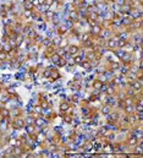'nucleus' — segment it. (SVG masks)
I'll return each instance as SVG.
<instances>
[{
	"label": "nucleus",
	"mask_w": 143,
	"mask_h": 158,
	"mask_svg": "<svg viewBox=\"0 0 143 158\" xmlns=\"http://www.w3.org/2000/svg\"><path fill=\"white\" fill-rule=\"evenodd\" d=\"M12 126H14V129H16V130H20V129H22V127L25 126V120L21 119V118H15V120L12 123Z\"/></svg>",
	"instance_id": "nucleus-1"
},
{
	"label": "nucleus",
	"mask_w": 143,
	"mask_h": 158,
	"mask_svg": "<svg viewBox=\"0 0 143 158\" xmlns=\"http://www.w3.org/2000/svg\"><path fill=\"white\" fill-rule=\"evenodd\" d=\"M131 87H132V90L135 91V92H140L141 90H142V83H141V81L140 80H132L131 81Z\"/></svg>",
	"instance_id": "nucleus-2"
},
{
	"label": "nucleus",
	"mask_w": 143,
	"mask_h": 158,
	"mask_svg": "<svg viewBox=\"0 0 143 158\" xmlns=\"http://www.w3.org/2000/svg\"><path fill=\"white\" fill-rule=\"evenodd\" d=\"M107 45L109 49H115V47H117V39H115V38H109L107 42Z\"/></svg>",
	"instance_id": "nucleus-3"
},
{
	"label": "nucleus",
	"mask_w": 143,
	"mask_h": 158,
	"mask_svg": "<svg viewBox=\"0 0 143 158\" xmlns=\"http://www.w3.org/2000/svg\"><path fill=\"white\" fill-rule=\"evenodd\" d=\"M127 143H128L130 146H136V145L138 143V138H137V136H136V135L130 136V137L127 138Z\"/></svg>",
	"instance_id": "nucleus-4"
},
{
	"label": "nucleus",
	"mask_w": 143,
	"mask_h": 158,
	"mask_svg": "<svg viewBox=\"0 0 143 158\" xmlns=\"http://www.w3.org/2000/svg\"><path fill=\"white\" fill-rule=\"evenodd\" d=\"M51 80H58V79H60V74H59V71L58 70H55V69H51L50 70V76H49Z\"/></svg>",
	"instance_id": "nucleus-5"
},
{
	"label": "nucleus",
	"mask_w": 143,
	"mask_h": 158,
	"mask_svg": "<svg viewBox=\"0 0 143 158\" xmlns=\"http://www.w3.org/2000/svg\"><path fill=\"white\" fill-rule=\"evenodd\" d=\"M78 50H79V48H78L77 45H70V47H69V49H67L69 54H71V55H76V54H78Z\"/></svg>",
	"instance_id": "nucleus-6"
},
{
	"label": "nucleus",
	"mask_w": 143,
	"mask_h": 158,
	"mask_svg": "<svg viewBox=\"0 0 143 158\" xmlns=\"http://www.w3.org/2000/svg\"><path fill=\"white\" fill-rule=\"evenodd\" d=\"M103 82L100 81V80H95L94 82H93V88L94 90H97V91H100L102 88H103Z\"/></svg>",
	"instance_id": "nucleus-7"
},
{
	"label": "nucleus",
	"mask_w": 143,
	"mask_h": 158,
	"mask_svg": "<svg viewBox=\"0 0 143 158\" xmlns=\"http://www.w3.org/2000/svg\"><path fill=\"white\" fill-rule=\"evenodd\" d=\"M121 11H122V14H124V15H130V12H131V5H127V4L122 5Z\"/></svg>",
	"instance_id": "nucleus-8"
},
{
	"label": "nucleus",
	"mask_w": 143,
	"mask_h": 158,
	"mask_svg": "<svg viewBox=\"0 0 143 158\" xmlns=\"http://www.w3.org/2000/svg\"><path fill=\"white\" fill-rule=\"evenodd\" d=\"M54 53H55V47H54V44H51L48 47V49L45 52V57H51Z\"/></svg>",
	"instance_id": "nucleus-9"
},
{
	"label": "nucleus",
	"mask_w": 143,
	"mask_h": 158,
	"mask_svg": "<svg viewBox=\"0 0 143 158\" xmlns=\"http://www.w3.org/2000/svg\"><path fill=\"white\" fill-rule=\"evenodd\" d=\"M102 31V27L98 25V23H95L94 26H92V34H95V36H98L99 33Z\"/></svg>",
	"instance_id": "nucleus-10"
},
{
	"label": "nucleus",
	"mask_w": 143,
	"mask_h": 158,
	"mask_svg": "<svg viewBox=\"0 0 143 158\" xmlns=\"http://www.w3.org/2000/svg\"><path fill=\"white\" fill-rule=\"evenodd\" d=\"M0 115H1L2 118H9L10 110H9L7 108H0Z\"/></svg>",
	"instance_id": "nucleus-11"
},
{
	"label": "nucleus",
	"mask_w": 143,
	"mask_h": 158,
	"mask_svg": "<svg viewBox=\"0 0 143 158\" xmlns=\"http://www.w3.org/2000/svg\"><path fill=\"white\" fill-rule=\"evenodd\" d=\"M66 32H67V27H66L65 25H61V26L58 27V34H59V36H63V34H65Z\"/></svg>",
	"instance_id": "nucleus-12"
},
{
	"label": "nucleus",
	"mask_w": 143,
	"mask_h": 158,
	"mask_svg": "<svg viewBox=\"0 0 143 158\" xmlns=\"http://www.w3.org/2000/svg\"><path fill=\"white\" fill-rule=\"evenodd\" d=\"M70 20L71 21H77V19H78V12L76 11V10H72V11H70Z\"/></svg>",
	"instance_id": "nucleus-13"
},
{
	"label": "nucleus",
	"mask_w": 143,
	"mask_h": 158,
	"mask_svg": "<svg viewBox=\"0 0 143 158\" xmlns=\"http://www.w3.org/2000/svg\"><path fill=\"white\" fill-rule=\"evenodd\" d=\"M36 126H38V127H42V126H44L45 125V119H42V118H37L36 119V124H34Z\"/></svg>",
	"instance_id": "nucleus-14"
},
{
	"label": "nucleus",
	"mask_w": 143,
	"mask_h": 158,
	"mask_svg": "<svg viewBox=\"0 0 143 158\" xmlns=\"http://www.w3.org/2000/svg\"><path fill=\"white\" fill-rule=\"evenodd\" d=\"M127 43H128V42H127V39H125V38H120V39H117V47H119V48H124Z\"/></svg>",
	"instance_id": "nucleus-15"
},
{
	"label": "nucleus",
	"mask_w": 143,
	"mask_h": 158,
	"mask_svg": "<svg viewBox=\"0 0 143 158\" xmlns=\"http://www.w3.org/2000/svg\"><path fill=\"white\" fill-rule=\"evenodd\" d=\"M26 131H27V134H28V135H31V134L36 132V125H33V124L27 125V127H26Z\"/></svg>",
	"instance_id": "nucleus-16"
},
{
	"label": "nucleus",
	"mask_w": 143,
	"mask_h": 158,
	"mask_svg": "<svg viewBox=\"0 0 143 158\" xmlns=\"http://www.w3.org/2000/svg\"><path fill=\"white\" fill-rule=\"evenodd\" d=\"M69 86L70 87H72V90H79V82L78 81H71L70 83H69Z\"/></svg>",
	"instance_id": "nucleus-17"
},
{
	"label": "nucleus",
	"mask_w": 143,
	"mask_h": 158,
	"mask_svg": "<svg viewBox=\"0 0 143 158\" xmlns=\"http://www.w3.org/2000/svg\"><path fill=\"white\" fill-rule=\"evenodd\" d=\"M33 6H34V5H33V2H31V1H27V0L25 1V9H26V10H28V11H32V10H33Z\"/></svg>",
	"instance_id": "nucleus-18"
},
{
	"label": "nucleus",
	"mask_w": 143,
	"mask_h": 158,
	"mask_svg": "<svg viewBox=\"0 0 143 158\" xmlns=\"http://www.w3.org/2000/svg\"><path fill=\"white\" fill-rule=\"evenodd\" d=\"M88 20H91V21H97V20H98V14H97L95 11H93V12H89Z\"/></svg>",
	"instance_id": "nucleus-19"
},
{
	"label": "nucleus",
	"mask_w": 143,
	"mask_h": 158,
	"mask_svg": "<svg viewBox=\"0 0 143 158\" xmlns=\"http://www.w3.org/2000/svg\"><path fill=\"white\" fill-rule=\"evenodd\" d=\"M98 135L99 136H107L108 135V127H100L98 130Z\"/></svg>",
	"instance_id": "nucleus-20"
},
{
	"label": "nucleus",
	"mask_w": 143,
	"mask_h": 158,
	"mask_svg": "<svg viewBox=\"0 0 143 158\" xmlns=\"http://www.w3.org/2000/svg\"><path fill=\"white\" fill-rule=\"evenodd\" d=\"M82 67H83V69H86L87 71H89V70L92 69V65H91V63H89L88 60H84V61L82 63Z\"/></svg>",
	"instance_id": "nucleus-21"
},
{
	"label": "nucleus",
	"mask_w": 143,
	"mask_h": 158,
	"mask_svg": "<svg viewBox=\"0 0 143 158\" xmlns=\"http://www.w3.org/2000/svg\"><path fill=\"white\" fill-rule=\"evenodd\" d=\"M7 60V53L4 50H0V61H5Z\"/></svg>",
	"instance_id": "nucleus-22"
},
{
	"label": "nucleus",
	"mask_w": 143,
	"mask_h": 158,
	"mask_svg": "<svg viewBox=\"0 0 143 158\" xmlns=\"http://www.w3.org/2000/svg\"><path fill=\"white\" fill-rule=\"evenodd\" d=\"M69 107H70V105H69L67 103H65V102H64V103H61V104H60V110H61V112H64V113H66V110L69 109Z\"/></svg>",
	"instance_id": "nucleus-23"
},
{
	"label": "nucleus",
	"mask_w": 143,
	"mask_h": 158,
	"mask_svg": "<svg viewBox=\"0 0 143 158\" xmlns=\"http://www.w3.org/2000/svg\"><path fill=\"white\" fill-rule=\"evenodd\" d=\"M66 61H67V60H65L64 58H60V59L58 60L56 65H58V66H60V67H61V66H65V65H66Z\"/></svg>",
	"instance_id": "nucleus-24"
},
{
	"label": "nucleus",
	"mask_w": 143,
	"mask_h": 158,
	"mask_svg": "<svg viewBox=\"0 0 143 158\" xmlns=\"http://www.w3.org/2000/svg\"><path fill=\"white\" fill-rule=\"evenodd\" d=\"M60 58H61V57H59L56 53H54V54L51 55V61H53L54 64H56V63H58V60H59Z\"/></svg>",
	"instance_id": "nucleus-25"
},
{
	"label": "nucleus",
	"mask_w": 143,
	"mask_h": 158,
	"mask_svg": "<svg viewBox=\"0 0 143 158\" xmlns=\"http://www.w3.org/2000/svg\"><path fill=\"white\" fill-rule=\"evenodd\" d=\"M64 121H66V123H72L71 114H66V115H64Z\"/></svg>",
	"instance_id": "nucleus-26"
},
{
	"label": "nucleus",
	"mask_w": 143,
	"mask_h": 158,
	"mask_svg": "<svg viewBox=\"0 0 143 158\" xmlns=\"http://www.w3.org/2000/svg\"><path fill=\"white\" fill-rule=\"evenodd\" d=\"M65 52H66L65 49H63V48H59V49H58V50H56L55 53H56V54H58L59 57H64V54H65Z\"/></svg>",
	"instance_id": "nucleus-27"
},
{
	"label": "nucleus",
	"mask_w": 143,
	"mask_h": 158,
	"mask_svg": "<svg viewBox=\"0 0 143 158\" xmlns=\"http://www.w3.org/2000/svg\"><path fill=\"white\" fill-rule=\"evenodd\" d=\"M47 0H34L33 1V5H44Z\"/></svg>",
	"instance_id": "nucleus-28"
},
{
	"label": "nucleus",
	"mask_w": 143,
	"mask_h": 158,
	"mask_svg": "<svg viewBox=\"0 0 143 158\" xmlns=\"http://www.w3.org/2000/svg\"><path fill=\"white\" fill-rule=\"evenodd\" d=\"M45 16L49 19V20H51L53 17H54V12L53 11H47V14H45Z\"/></svg>",
	"instance_id": "nucleus-29"
},
{
	"label": "nucleus",
	"mask_w": 143,
	"mask_h": 158,
	"mask_svg": "<svg viewBox=\"0 0 143 158\" xmlns=\"http://www.w3.org/2000/svg\"><path fill=\"white\" fill-rule=\"evenodd\" d=\"M102 112H103L104 114H109V113H110V108H109L108 105H105V107H103V109H102Z\"/></svg>",
	"instance_id": "nucleus-30"
},
{
	"label": "nucleus",
	"mask_w": 143,
	"mask_h": 158,
	"mask_svg": "<svg viewBox=\"0 0 143 158\" xmlns=\"http://www.w3.org/2000/svg\"><path fill=\"white\" fill-rule=\"evenodd\" d=\"M114 92H115V91H114V88H112V87H109V88H108L107 90V95H114Z\"/></svg>",
	"instance_id": "nucleus-31"
},
{
	"label": "nucleus",
	"mask_w": 143,
	"mask_h": 158,
	"mask_svg": "<svg viewBox=\"0 0 143 158\" xmlns=\"http://www.w3.org/2000/svg\"><path fill=\"white\" fill-rule=\"evenodd\" d=\"M32 15V11H28V10H26V12H25V16L26 17H30Z\"/></svg>",
	"instance_id": "nucleus-32"
},
{
	"label": "nucleus",
	"mask_w": 143,
	"mask_h": 158,
	"mask_svg": "<svg viewBox=\"0 0 143 158\" xmlns=\"http://www.w3.org/2000/svg\"><path fill=\"white\" fill-rule=\"evenodd\" d=\"M73 60H75V63H76V64L79 63V61H81V57H79V55H77V57H76V58H75Z\"/></svg>",
	"instance_id": "nucleus-33"
},
{
	"label": "nucleus",
	"mask_w": 143,
	"mask_h": 158,
	"mask_svg": "<svg viewBox=\"0 0 143 158\" xmlns=\"http://www.w3.org/2000/svg\"><path fill=\"white\" fill-rule=\"evenodd\" d=\"M97 99H98V96H91V99H89V100H92V102H93V100H97Z\"/></svg>",
	"instance_id": "nucleus-34"
},
{
	"label": "nucleus",
	"mask_w": 143,
	"mask_h": 158,
	"mask_svg": "<svg viewBox=\"0 0 143 158\" xmlns=\"http://www.w3.org/2000/svg\"><path fill=\"white\" fill-rule=\"evenodd\" d=\"M119 66H120V65L117 63H112V69H119Z\"/></svg>",
	"instance_id": "nucleus-35"
},
{
	"label": "nucleus",
	"mask_w": 143,
	"mask_h": 158,
	"mask_svg": "<svg viewBox=\"0 0 143 158\" xmlns=\"http://www.w3.org/2000/svg\"><path fill=\"white\" fill-rule=\"evenodd\" d=\"M26 0H17V2H25Z\"/></svg>",
	"instance_id": "nucleus-36"
},
{
	"label": "nucleus",
	"mask_w": 143,
	"mask_h": 158,
	"mask_svg": "<svg viewBox=\"0 0 143 158\" xmlns=\"http://www.w3.org/2000/svg\"><path fill=\"white\" fill-rule=\"evenodd\" d=\"M105 1H112V0H105Z\"/></svg>",
	"instance_id": "nucleus-37"
},
{
	"label": "nucleus",
	"mask_w": 143,
	"mask_h": 158,
	"mask_svg": "<svg viewBox=\"0 0 143 158\" xmlns=\"http://www.w3.org/2000/svg\"><path fill=\"white\" fill-rule=\"evenodd\" d=\"M51 1H54V0H51Z\"/></svg>",
	"instance_id": "nucleus-38"
},
{
	"label": "nucleus",
	"mask_w": 143,
	"mask_h": 158,
	"mask_svg": "<svg viewBox=\"0 0 143 158\" xmlns=\"http://www.w3.org/2000/svg\"><path fill=\"white\" fill-rule=\"evenodd\" d=\"M0 117H1V115H0Z\"/></svg>",
	"instance_id": "nucleus-39"
}]
</instances>
